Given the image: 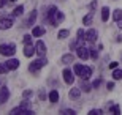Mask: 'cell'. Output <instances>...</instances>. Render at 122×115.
<instances>
[{
	"mask_svg": "<svg viewBox=\"0 0 122 115\" xmlns=\"http://www.w3.org/2000/svg\"><path fill=\"white\" fill-rule=\"evenodd\" d=\"M46 18H48V21H49L52 25H57L59 22H62V21H63V13H60L56 6H51L49 13L46 14Z\"/></svg>",
	"mask_w": 122,
	"mask_h": 115,
	"instance_id": "1",
	"label": "cell"
},
{
	"mask_svg": "<svg viewBox=\"0 0 122 115\" xmlns=\"http://www.w3.org/2000/svg\"><path fill=\"white\" fill-rule=\"evenodd\" d=\"M75 73H76L82 80H87L92 76V69L89 66H84V65H76V66H75Z\"/></svg>",
	"mask_w": 122,
	"mask_h": 115,
	"instance_id": "2",
	"label": "cell"
},
{
	"mask_svg": "<svg viewBox=\"0 0 122 115\" xmlns=\"http://www.w3.org/2000/svg\"><path fill=\"white\" fill-rule=\"evenodd\" d=\"M46 63H48V60H46L45 57H41V58H38V60H35V62L30 63L29 71H32V73H36L38 69H41L43 66H46Z\"/></svg>",
	"mask_w": 122,
	"mask_h": 115,
	"instance_id": "3",
	"label": "cell"
},
{
	"mask_svg": "<svg viewBox=\"0 0 122 115\" xmlns=\"http://www.w3.org/2000/svg\"><path fill=\"white\" fill-rule=\"evenodd\" d=\"M16 52V46L14 44H0V55H6L11 57Z\"/></svg>",
	"mask_w": 122,
	"mask_h": 115,
	"instance_id": "4",
	"label": "cell"
},
{
	"mask_svg": "<svg viewBox=\"0 0 122 115\" xmlns=\"http://www.w3.org/2000/svg\"><path fill=\"white\" fill-rule=\"evenodd\" d=\"M63 80H65V84H68V85H71L73 82H75V76H73V71H70L68 68H65L63 69Z\"/></svg>",
	"mask_w": 122,
	"mask_h": 115,
	"instance_id": "5",
	"label": "cell"
},
{
	"mask_svg": "<svg viewBox=\"0 0 122 115\" xmlns=\"http://www.w3.org/2000/svg\"><path fill=\"white\" fill-rule=\"evenodd\" d=\"M10 114H11V115H18V114H21V115H32L33 112L29 110L25 106H21V107H14V109L10 112Z\"/></svg>",
	"mask_w": 122,
	"mask_h": 115,
	"instance_id": "6",
	"label": "cell"
},
{
	"mask_svg": "<svg viewBox=\"0 0 122 115\" xmlns=\"http://www.w3.org/2000/svg\"><path fill=\"white\" fill-rule=\"evenodd\" d=\"M35 52L40 55V57H45V54H46V44L43 43V41H38L35 44Z\"/></svg>",
	"mask_w": 122,
	"mask_h": 115,
	"instance_id": "7",
	"label": "cell"
},
{
	"mask_svg": "<svg viewBox=\"0 0 122 115\" xmlns=\"http://www.w3.org/2000/svg\"><path fill=\"white\" fill-rule=\"evenodd\" d=\"M78 57L81 58V60H87V58L91 57L89 49H86L84 46H79V47H78Z\"/></svg>",
	"mask_w": 122,
	"mask_h": 115,
	"instance_id": "8",
	"label": "cell"
},
{
	"mask_svg": "<svg viewBox=\"0 0 122 115\" xmlns=\"http://www.w3.org/2000/svg\"><path fill=\"white\" fill-rule=\"evenodd\" d=\"M8 96H10V90L6 87H2L0 88V104H5L6 99H8Z\"/></svg>",
	"mask_w": 122,
	"mask_h": 115,
	"instance_id": "9",
	"label": "cell"
},
{
	"mask_svg": "<svg viewBox=\"0 0 122 115\" xmlns=\"http://www.w3.org/2000/svg\"><path fill=\"white\" fill-rule=\"evenodd\" d=\"M13 27V21L11 19H0V30H8Z\"/></svg>",
	"mask_w": 122,
	"mask_h": 115,
	"instance_id": "10",
	"label": "cell"
},
{
	"mask_svg": "<svg viewBox=\"0 0 122 115\" xmlns=\"http://www.w3.org/2000/svg\"><path fill=\"white\" fill-rule=\"evenodd\" d=\"M19 60H16V58H10V60H6V66H8V69H18L19 68Z\"/></svg>",
	"mask_w": 122,
	"mask_h": 115,
	"instance_id": "11",
	"label": "cell"
},
{
	"mask_svg": "<svg viewBox=\"0 0 122 115\" xmlns=\"http://www.w3.org/2000/svg\"><path fill=\"white\" fill-rule=\"evenodd\" d=\"M33 54H35V46H32V43L25 44V47H24V55H25V57H32Z\"/></svg>",
	"mask_w": 122,
	"mask_h": 115,
	"instance_id": "12",
	"label": "cell"
},
{
	"mask_svg": "<svg viewBox=\"0 0 122 115\" xmlns=\"http://www.w3.org/2000/svg\"><path fill=\"white\" fill-rule=\"evenodd\" d=\"M97 36H98V33H97V30H94V28H91L89 32H86V40L87 41H92V43H94V41L97 40Z\"/></svg>",
	"mask_w": 122,
	"mask_h": 115,
	"instance_id": "13",
	"label": "cell"
},
{
	"mask_svg": "<svg viewBox=\"0 0 122 115\" xmlns=\"http://www.w3.org/2000/svg\"><path fill=\"white\" fill-rule=\"evenodd\" d=\"M32 35L33 36H43L45 35V28H41V27H33V30H32Z\"/></svg>",
	"mask_w": 122,
	"mask_h": 115,
	"instance_id": "14",
	"label": "cell"
},
{
	"mask_svg": "<svg viewBox=\"0 0 122 115\" xmlns=\"http://www.w3.org/2000/svg\"><path fill=\"white\" fill-rule=\"evenodd\" d=\"M108 18H109V8H108V6H103V8H102V21L106 22Z\"/></svg>",
	"mask_w": 122,
	"mask_h": 115,
	"instance_id": "15",
	"label": "cell"
},
{
	"mask_svg": "<svg viewBox=\"0 0 122 115\" xmlns=\"http://www.w3.org/2000/svg\"><path fill=\"white\" fill-rule=\"evenodd\" d=\"M73 60H75V55L73 54H65L62 57V63H65V65L67 63H73Z\"/></svg>",
	"mask_w": 122,
	"mask_h": 115,
	"instance_id": "16",
	"label": "cell"
},
{
	"mask_svg": "<svg viewBox=\"0 0 122 115\" xmlns=\"http://www.w3.org/2000/svg\"><path fill=\"white\" fill-rule=\"evenodd\" d=\"M35 19H36V11H32V14L29 16V19H27V22H25V25H27V27L33 25V24H35Z\"/></svg>",
	"mask_w": 122,
	"mask_h": 115,
	"instance_id": "17",
	"label": "cell"
},
{
	"mask_svg": "<svg viewBox=\"0 0 122 115\" xmlns=\"http://www.w3.org/2000/svg\"><path fill=\"white\" fill-rule=\"evenodd\" d=\"M49 101L51 102H57L59 101V92H57V90H52V92L49 93Z\"/></svg>",
	"mask_w": 122,
	"mask_h": 115,
	"instance_id": "18",
	"label": "cell"
},
{
	"mask_svg": "<svg viewBox=\"0 0 122 115\" xmlns=\"http://www.w3.org/2000/svg\"><path fill=\"white\" fill-rule=\"evenodd\" d=\"M79 95H81V88L75 87V88H71V90H70V96H71V98H78Z\"/></svg>",
	"mask_w": 122,
	"mask_h": 115,
	"instance_id": "19",
	"label": "cell"
},
{
	"mask_svg": "<svg viewBox=\"0 0 122 115\" xmlns=\"http://www.w3.org/2000/svg\"><path fill=\"white\" fill-rule=\"evenodd\" d=\"M113 19L114 21H121L122 19V9H116L113 13Z\"/></svg>",
	"mask_w": 122,
	"mask_h": 115,
	"instance_id": "20",
	"label": "cell"
},
{
	"mask_svg": "<svg viewBox=\"0 0 122 115\" xmlns=\"http://www.w3.org/2000/svg\"><path fill=\"white\" fill-rule=\"evenodd\" d=\"M113 77H114V80L122 79V71H121V69H116V68H114V71H113Z\"/></svg>",
	"mask_w": 122,
	"mask_h": 115,
	"instance_id": "21",
	"label": "cell"
},
{
	"mask_svg": "<svg viewBox=\"0 0 122 115\" xmlns=\"http://www.w3.org/2000/svg\"><path fill=\"white\" fill-rule=\"evenodd\" d=\"M22 13H24V6H22V5H19L18 8H14V11H13L14 16H21Z\"/></svg>",
	"mask_w": 122,
	"mask_h": 115,
	"instance_id": "22",
	"label": "cell"
},
{
	"mask_svg": "<svg viewBox=\"0 0 122 115\" xmlns=\"http://www.w3.org/2000/svg\"><path fill=\"white\" fill-rule=\"evenodd\" d=\"M91 22H92V13H89L86 18L82 19V24H84V25H91Z\"/></svg>",
	"mask_w": 122,
	"mask_h": 115,
	"instance_id": "23",
	"label": "cell"
},
{
	"mask_svg": "<svg viewBox=\"0 0 122 115\" xmlns=\"http://www.w3.org/2000/svg\"><path fill=\"white\" fill-rule=\"evenodd\" d=\"M68 35H70V30H60V32H59V35H57V36H59L60 40H63V38H67Z\"/></svg>",
	"mask_w": 122,
	"mask_h": 115,
	"instance_id": "24",
	"label": "cell"
},
{
	"mask_svg": "<svg viewBox=\"0 0 122 115\" xmlns=\"http://www.w3.org/2000/svg\"><path fill=\"white\" fill-rule=\"evenodd\" d=\"M60 114H62V115H75L76 112L73 110V109H62V110H60Z\"/></svg>",
	"mask_w": 122,
	"mask_h": 115,
	"instance_id": "25",
	"label": "cell"
},
{
	"mask_svg": "<svg viewBox=\"0 0 122 115\" xmlns=\"http://www.w3.org/2000/svg\"><path fill=\"white\" fill-rule=\"evenodd\" d=\"M78 40H79V41H84V40H86V32L78 30Z\"/></svg>",
	"mask_w": 122,
	"mask_h": 115,
	"instance_id": "26",
	"label": "cell"
},
{
	"mask_svg": "<svg viewBox=\"0 0 122 115\" xmlns=\"http://www.w3.org/2000/svg\"><path fill=\"white\" fill-rule=\"evenodd\" d=\"M8 71V66H6V63H0V74H5Z\"/></svg>",
	"mask_w": 122,
	"mask_h": 115,
	"instance_id": "27",
	"label": "cell"
},
{
	"mask_svg": "<svg viewBox=\"0 0 122 115\" xmlns=\"http://www.w3.org/2000/svg\"><path fill=\"white\" fill-rule=\"evenodd\" d=\"M89 54H91V57L94 58V60H97V58H98V52H97L95 49H91V51H89Z\"/></svg>",
	"mask_w": 122,
	"mask_h": 115,
	"instance_id": "28",
	"label": "cell"
},
{
	"mask_svg": "<svg viewBox=\"0 0 122 115\" xmlns=\"http://www.w3.org/2000/svg\"><path fill=\"white\" fill-rule=\"evenodd\" d=\"M89 114H91V115H102L103 112H102V109H92Z\"/></svg>",
	"mask_w": 122,
	"mask_h": 115,
	"instance_id": "29",
	"label": "cell"
},
{
	"mask_svg": "<svg viewBox=\"0 0 122 115\" xmlns=\"http://www.w3.org/2000/svg\"><path fill=\"white\" fill-rule=\"evenodd\" d=\"M81 88L84 90V92H86V93H89V92H91V85H89V84H86V82H84V84H82V87H81Z\"/></svg>",
	"mask_w": 122,
	"mask_h": 115,
	"instance_id": "30",
	"label": "cell"
},
{
	"mask_svg": "<svg viewBox=\"0 0 122 115\" xmlns=\"http://www.w3.org/2000/svg\"><path fill=\"white\" fill-rule=\"evenodd\" d=\"M111 112H113V114H121V107L119 106H113L111 107Z\"/></svg>",
	"mask_w": 122,
	"mask_h": 115,
	"instance_id": "31",
	"label": "cell"
},
{
	"mask_svg": "<svg viewBox=\"0 0 122 115\" xmlns=\"http://www.w3.org/2000/svg\"><path fill=\"white\" fill-rule=\"evenodd\" d=\"M22 96H24V99H27V98H30V96H32V90H25V92L22 93Z\"/></svg>",
	"mask_w": 122,
	"mask_h": 115,
	"instance_id": "32",
	"label": "cell"
},
{
	"mask_svg": "<svg viewBox=\"0 0 122 115\" xmlns=\"http://www.w3.org/2000/svg\"><path fill=\"white\" fill-rule=\"evenodd\" d=\"M29 43H32V36L25 35V36H24V44H29Z\"/></svg>",
	"mask_w": 122,
	"mask_h": 115,
	"instance_id": "33",
	"label": "cell"
},
{
	"mask_svg": "<svg viewBox=\"0 0 122 115\" xmlns=\"http://www.w3.org/2000/svg\"><path fill=\"white\" fill-rule=\"evenodd\" d=\"M109 68H111V69L117 68V62H111V63H109Z\"/></svg>",
	"mask_w": 122,
	"mask_h": 115,
	"instance_id": "34",
	"label": "cell"
},
{
	"mask_svg": "<svg viewBox=\"0 0 122 115\" xmlns=\"http://www.w3.org/2000/svg\"><path fill=\"white\" fill-rule=\"evenodd\" d=\"M98 85H100V79H98V80H95L94 84H92V87H94V88H97V87H98Z\"/></svg>",
	"mask_w": 122,
	"mask_h": 115,
	"instance_id": "35",
	"label": "cell"
},
{
	"mask_svg": "<svg viewBox=\"0 0 122 115\" xmlns=\"http://www.w3.org/2000/svg\"><path fill=\"white\" fill-rule=\"evenodd\" d=\"M114 88V82H109L108 84V90H113Z\"/></svg>",
	"mask_w": 122,
	"mask_h": 115,
	"instance_id": "36",
	"label": "cell"
},
{
	"mask_svg": "<svg viewBox=\"0 0 122 115\" xmlns=\"http://www.w3.org/2000/svg\"><path fill=\"white\" fill-rule=\"evenodd\" d=\"M117 25H119V28H122V19H121V21H117Z\"/></svg>",
	"mask_w": 122,
	"mask_h": 115,
	"instance_id": "37",
	"label": "cell"
},
{
	"mask_svg": "<svg viewBox=\"0 0 122 115\" xmlns=\"http://www.w3.org/2000/svg\"><path fill=\"white\" fill-rule=\"evenodd\" d=\"M3 5H5V0H0V8H2Z\"/></svg>",
	"mask_w": 122,
	"mask_h": 115,
	"instance_id": "38",
	"label": "cell"
},
{
	"mask_svg": "<svg viewBox=\"0 0 122 115\" xmlns=\"http://www.w3.org/2000/svg\"><path fill=\"white\" fill-rule=\"evenodd\" d=\"M10 2H16V0H10Z\"/></svg>",
	"mask_w": 122,
	"mask_h": 115,
	"instance_id": "39",
	"label": "cell"
}]
</instances>
